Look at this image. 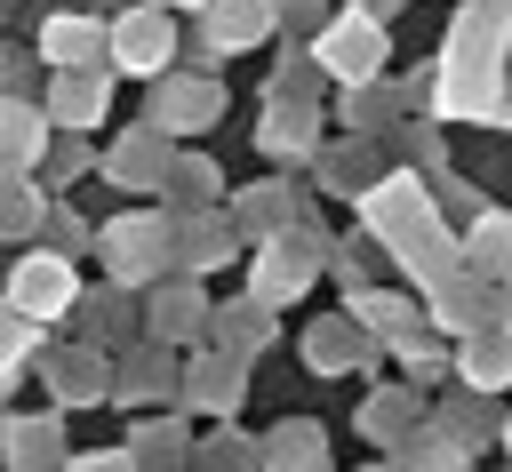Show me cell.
I'll return each mask as SVG.
<instances>
[{"instance_id":"cell-1","label":"cell","mask_w":512,"mask_h":472,"mask_svg":"<svg viewBox=\"0 0 512 472\" xmlns=\"http://www.w3.org/2000/svg\"><path fill=\"white\" fill-rule=\"evenodd\" d=\"M8 304H16L24 320H56V312L72 304V272H64L56 256H24L16 280H8Z\"/></svg>"},{"instance_id":"cell-2","label":"cell","mask_w":512,"mask_h":472,"mask_svg":"<svg viewBox=\"0 0 512 472\" xmlns=\"http://www.w3.org/2000/svg\"><path fill=\"white\" fill-rule=\"evenodd\" d=\"M112 56H120L128 72H160V64H168V32H160V16H128V24L112 32Z\"/></svg>"},{"instance_id":"cell-3","label":"cell","mask_w":512,"mask_h":472,"mask_svg":"<svg viewBox=\"0 0 512 472\" xmlns=\"http://www.w3.org/2000/svg\"><path fill=\"white\" fill-rule=\"evenodd\" d=\"M320 56H328V64L344 72V80H360V72L376 64V24H360V16H344V24H336V32L320 40Z\"/></svg>"},{"instance_id":"cell-4","label":"cell","mask_w":512,"mask_h":472,"mask_svg":"<svg viewBox=\"0 0 512 472\" xmlns=\"http://www.w3.org/2000/svg\"><path fill=\"white\" fill-rule=\"evenodd\" d=\"M88 48H96V24H64V16L48 24V56H56V64H80Z\"/></svg>"},{"instance_id":"cell-5","label":"cell","mask_w":512,"mask_h":472,"mask_svg":"<svg viewBox=\"0 0 512 472\" xmlns=\"http://www.w3.org/2000/svg\"><path fill=\"white\" fill-rule=\"evenodd\" d=\"M480 256H488V264H512V224H504V216L480 224Z\"/></svg>"},{"instance_id":"cell-6","label":"cell","mask_w":512,"mask_h":472,"mask_svg":"<svg viewBox=\"0 0 512 472\" xmlns=\"http://www.w3.org/2000/svg\"><path fill=\"white\" fill-rule=\"evenodd\" d=\"M24 352V312H0V368Z\"/></svg>"},{"instance_id":"cell-7","label":"cell","mask_w":512,"mask_h":472,"mask_svg":"<svg viewBox=\"0 0 512 472\" xmlns=\"http://www.w3.org/2000/svg\"><path fill=\"white\" fill-rule=\"evenodd\" d=\"M24 144H32V128L24 120H0V152H24Z\"/></svg>"},{"instance_id":"cell-8","label":"cell","mask_w":512,"mask_h":472,"mask_svg":"<svg viewBox=\"0 0 512 472\" xmlns=\"http://www.w3.org/2000/svg\"><path fill=\"white\" fill-rule=\"evenodd\" d=\"M176 8H184V0H176Z\"/></svg>"}]
</instances>
